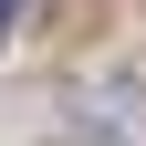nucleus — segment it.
Listing matches in <instances>:
<instances>
[{
  "label": "nucleus",
  "mask_w": 146,
  "mask_h": 146,
  "mask_svg": "<svg viewBox=\"0 0 146 146\" xmlns=\"http://www.w3.org/2000/svg\"><path fill=\"white\" fill-rule=\"evenodd\" d=\"M21 11H31V0H0V42H11V31H21Z\"/></svg>",
  "instance_id": "f257e3e1"
}]
</instances>
